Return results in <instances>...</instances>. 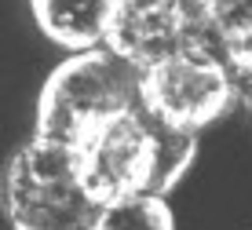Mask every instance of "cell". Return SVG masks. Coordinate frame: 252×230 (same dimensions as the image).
Listing matches in <instances>:
<instances>
[{
  "mask_svg": "<svg viewBox=\"0 0 252 230\" xmlns=\"http://www.w3.org/2000/svg\"><path fill=\"white\" fill-rule=\"evenodd\" d=\"M84 187L102 208L128 197H164L197 157V135L158 121L143 102L110 117L73 150Z\"/></svg>",
  "mask_w": 252,
  "mask_h": 230,
  "instance_id": "cell-1",
  "label": "cell"
},
{
  "mask_svg": "<svg viewBox=\"0 0 252 230\" xmlns=\"http://www.w3.org/2000/svg\"><path fill=\"white\" fill-rule=\"evenodd\" d=\"M139 84L143 73L117 59L110 48H92L63 59L37 95L33 139L73 154L99 125L143 102Z\"/></svg>",
  "mask_w": 252,
  "mask_h": 230,
  "instance_id": "cell-2",
  "label": "cell"
},
{
  "mask_svg": "<svg viewBox=\"0 0 252 230\" xmlns=\"http://www.w3.org/2000/svg\"><path fill=\"white\" fill-rule=\"evenodd\" d=\"M4 205L15 230H95L102 205L84 187L77 157L30 139L4 175Z\"/></svg>",
  "mask_w": 252,
  "mask_h": 230,
  "instance_id": "cell-3",
  "label": "cell"
},
{
  "mask_svg": "<svg viewBox=\"0 0 252 230\" xmlns=\"http://www.w3.org/2000/svg\"><path fill=\"white\" fill-rule=\"evenodd\" d=\"M143 106L176 131L197 135L238 106L227 69L208 51H183L143 73Z\"/></svg>",
  "mask_w": 252,
  "mask_h": 230,
  "instance_id": "cell-4",
  "label": "cell"
},
{
  "mask_svg": "<svg viewBox=\"0 0 252 230\" xmlns=\"http://www.w3.org/2000/svg\"><path fill=\"white\" fill-rule=\"evenodd\" d=\"M208 22L190 0H110L102 48L146 73L183 51H205Z\"/></svg>",
  "mask_w": 252,
  "mask_h": 230,
  "instance_id": "cell-5",
  "label": "cell"
},
{
  "mask_svg": "<svg viewBox=\"0 0 252 230\" xmlns=\"http://www.w3.org/2000/svg\"><path fill=\"white\" fill-rule=\"evenodd\" d=\"M106 7L110 0H30V11L40 33L66 51H92L102 48L106 33Z\"/></svg>",
  "mask_w": 252,
  "mask_h": 230,
  "instance_id": "cell-6",
  "label": "cell"
},
{
  "mask_svg": "<svg viewBox=\"0 0 252 230\" xmlns=\"http://www.w3.org/2000/svg\"><path fill=\"white\" fill-rule=\"evenodd\" d=\"M205 51L227 69L234 92H238V106H252V19L241 22H208Z\"/></svg>",
  "mask_w": 252,
  "mask_h": 230,
  "instance_id": "cell-7",
  "label": "cell"
},
{
  "mask_svg": "<svg viewBox=\"0 0 252 230\" xmlns=\"http://www.w3.org/2000/svg\"><path fill=\"white\" fill-rule=\"evenodd\" d=\"M95 230H176V216L164 197H128L102 208Z\"/></svg>",
  "mask_w": 252,
  "mask_h": 230,
  "instance_id": "cell-8",
  "label": "cell"
},
{
  "mask_svg": "<svg viewBox=\"0 0 252 230\" xmlns=\"http://www.w3.org/2000/svg\"><path fill=\"white\" fill-rule=\"evenodd\" d=\"M197 7L205 22L220 26V22H241V19H252V0H190Z\"/></svg>",
  "mask_w": 252,
  "mask_h": 230,
  "instance_id": "cell-9",
  "label": "cell"
}]
</instances>
